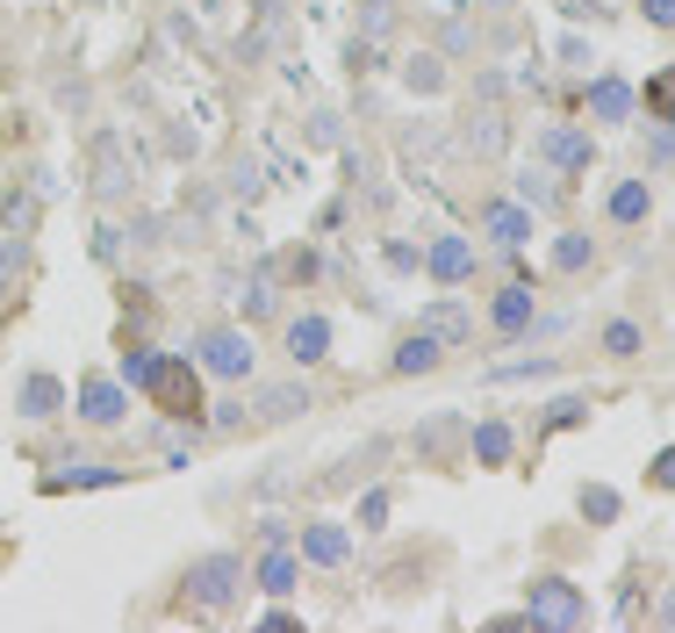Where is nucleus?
Wrapping results in <instances>:
<instances>
[{
    "label": "nucleus",
    "instance_id": "f257e3e1",
    "mask_svg": "<svg viewBox=\"0 0 675 633\" xmlns=\"http://www.w3.org/2000/svg\"><path fill=\"white\" fill-rule=\"evenodd\" d=\"M252 331H238V324H209L202 339H194V368L202 374H216V382H244L252 374Z\"/></svg>",
    "mask_w": 675,
    "mask_h": 633
},
{
    "label": "nucleus",
    "instance_id": "f03ea898",
    "mask_svg": "<svg viewBox=\"0 0 675 633\" xmlns=\"http://www.w3.org/2000/svg\"><path fill=\"white\" fill-rule=\"evenodd\" d=\"M144 396H159V411H165V418H188V425L209 411V403H202V368H194V360H180V353L159 360V374H151Z\"/></svg>",
    "mask_w": 675,
    "mask_h": 633
},
{
    "label": "nucleus",
    "instance_id": "7ed1b4c3",
    "mask_svg": "<svg viewBox=\"0 0 675 633\" xmlns=\"http://www.w3.org/2000/svg\"><path fill=\"white\" fill-rule=\"evenodd\" d=\"M525 620L532 626H554V633H582V626H590V597H582L567 576H540V583H532Z\"/></svg>",
    "mask_w": 675,
    "mask_h": 633
},
{
    "label": "nucleus",
    "instance_id": "20e7f679",
    "mask_svg": "<svg viewBox=\"0 0 675 633\" xmlns=\"http://www.w3.org/2000/svg\"><path fill=\"white\" fill-rule=\"evenodd\" d=\"M244 591V554H202V562L188 569V597L209 612H230Z\"/></svg>",
    "mask_w": 675,
    "mask_h": 633
},
{
    "label": "nucleus",
    "instance_id": "39448f33",
    "mask_svg": "<svg viewBox=\"0 0 675 633\" xmlns=\"http://www.w3.org/2000/svg\"><path fill=\"white\" fill-rule=\"evenodd\" d=\"M130 188H137V165H130L122 130H94V194L101 202H122Z\"/></svg>",
    "mask_w": 675,
    "mask_h": 633
},
{
    "label": "nucleus",
    "instance_id": "423d86ee",
    "mask_svg": "<svg viewBox=\"0 0 675 633\" xmlns=\"http://www.w3.org/2000/svg\"><path fill=\"white\" fill-rule=\"evenodd\" d=\"M80 418L87 425H122V418H130V389H122L115 374H87L80 382Z\"/></svg>",
    "mask_w": 675,
    "mask_h": 633
},
{
    "label": "nucleus",
    "instance_id": "0eeeda50",
    "mask_svg": "<svg viewBox=\"0 0 675 633\" xmlns=\"http://www.w3.org/2000/svg\"><path fill=\"white\" fill-rule=\"evenodd\" d=\"M302 562L345 569V562H352V533H345L338 519H310V525H302Z\"/></svg>",
    "mask_w": 675,
    "mask_h": 633
},
{
    "label": "nucleus",
    "instance_id": "6e6552de",
    "mask_svg": "<svg viewBox=\"0 0 675 633\" xmlns=\"http://www.w3.org/2000/svg\"><path fill=\"white\" fill-rule=\"evenodd\" d=\"M288 360H295V368H316V360H331V316H316V310L288 316Z\"/></svg>",
    "mask_w": 675,
    "mask_h": 633
},
{
    "label": "nucleus",
    "instance_id": "1a4fd4ad",
    "mask_svg": "<svg viewBox=\"0 0 675 633\" xmlns=\"http://www.w3.org/2000/svg\"><path fill=\"white\" fill-rule=\"evenodd\" d=\"M540 152L561 165V173H590V159H596V144H590V130H575V123H554L540 138Z\"/></svg>",
    "mask_w": 675,
    "mask_h": 633
},
{
    "label": "nucleus",
    "instance_id": "9d476101",
    "mask_svg": "<svg viewBox=\"0 0 675 633\" xmlns=\"http://www.w3.org/2000/svg\"><path fill=\"white\" fill-rule=\"evenodd\" d=\"M417 331H432L439 345H467V339H474V316H467V303H460V295H439V303L417 316Z\"/></svg>",
    "mask_w": 675,
    "mask_h": 633
},
{
    "label": "nucleus",
    "instance_id": "9b49d317",
    "mask_svg": "<svg viewBox=\"0 0 675 633\" xmlns=\"http://www.w3.org/2000/svg\"><path fill=\"white\" fill-rule=\"evenodd\" d=\"M633 87H625L618 80V72H596V80H590V115H596V123H633Z\"/></svg>",
    "mask_w": 675,
    "mask_h": 633
},
{
    "label": "nucleus",
    "instance_id": "f8f14e48",
    "mask_svg": "<svg viewBox=\"0 0 675 633\" xmlns=\"http://www.w3.org/2000/svg\"><path fill=\"white\" fill-rule=\"evenodd\" d=\"M460 144H467L474 159H503V152H511V123H503L496 109H474L467 130H460Z\"/></svg>",
    "mask_w": 675,
    "mask_h": 633
},
{
    "label": "nucleus",
    "instance_id": "ddd939ff",
    "mask_svg": "<svg viewBox=\"0 0 675 633\" xmlns=\"http://www.w3.org/2000/svg\"><path fill=\"white\" fill-rule=\"evenodd\" d=\"M482 231L496 238L503 252H517V245L532 238V209H525V202H488V209H482Z\"/></svg>",
    "mask_w": 675,
    "mask_h": 633
},
{
    "label": "nucleus",
    "instance_id": "4468645a",
    "mask_svg": "<svg viewBox=\"0 0 675 633\" xmlns=\"http://www.w3.org/2000/svg\"><path fill=\"white\" fill-rule=\"evenodd\" d=\"M424 267H432L446 289H460V281L474 274V245L467 238H432V252H424Z\"/></svg>",
    "mask_w": 675,
    "mask_h": 633
},
{
    "label": "nucleus",
    "instance_id": "2eb2a0df",
    "mask_svg": "<svg viewBox=\"0 0 675 633\" xmlns=\"http://www.w3.org/2000/svg\"><path fill=\"white\" fill-rule=\"evenodd\" d=\"M14 403H22V418H58L66 411V382H58V374H22Z\"/></svg>",
    "mask_w": 675,
    "mask_h": 633
},
{
    "label": "nucleus",
    "instance_id": "dca6fc26",
    "mask_svg": "<svg viewBox=\"0 0 675 633\" xmlns=\"http://www.w3.org/2000/svg\"><path fill=\"white\" fill-rule=\"evenodd\" d=\"M488 324H496L503 339H517V331H532V289H525V281H511V289H503L496 303H488Z\"/></svg>",
    "mask_w": 675,
    "mask_h": 633
},
{
    "label": "nucleus",
    "instance_id": "f3484780",
    "mask_svg": "<svg viewBox=\"0 0 675 633\" xmlns=\"http://www.w3.org/2000/svg\"><path fill=\"white\" fill-rule=\"evenodd\" d=\"M252 411L266 418V425H281V418L310 411V389H302V382H266V389H259V396H252Z\"/></svg>",
    "mask_w": 675,
    "mask_h": 633
},
{
    "label": "nucleus",
    "instance_id": "a211bd4d",
    "mask_svg": "<svg viewBox=\"0 0 675 633\" xmlns=\"http://www.w3.org/2000/svg\"><path fill=\"white\" fill-rule=\"evenodd\" d=\"M295 576H302V554H288V547H266V554H259V569H252V583H259V591H273V597L295 591Z\"/></svg>",
    "mask_w": 675,
    "mask_h": 633
},
{
    "label": "nucleus",
    "instance_id": "6ab92c4d",
    "mask_svg": "<svg viewBox=\"0 0 675 633\" xmlns=\"http://www.w3.org/2000/svg\"><path fill=\"white\" fill-rule=\"evenodd\" d=\"M439 360H446V345H439L432 331H410V339L395 345V360H389V368H395V374H432Z\"/></svg>",
    "mask_w": 675,
    "mask_h": 633
},
{
    "label": "nucleus",
    "instance_id": "aec40b11",
    "mask_svg": "<svg viewBox=\"0 0 675 633\" xmlns=\"http://www.w3.org/2000/svg\"><path fill=\"white\" fill-rule=\"evenodd\" d=\"M511 446H517V440H511V425H496V418L467 432V454L482 461V469H503V461H511Z\"/></svg>",
    "mask_w": 675,
    "mask_h": 633
},
{
    "label": "nucleus",
    "instance_id": "412c9836",
    "mask_svg": "<svg viewBox=\"0 0 675 633\" xmlns=\"http://www.w3.org/2000/svg\"><path fill=\"white\" fill-rule=\"evenodd\" d=\"M460 440H467V425H460V418H453V411H439V418H432V425H424V432H417V454H432V461H439V454H453V446H460Z\"/></svg>",
    "mask_w": 675,
    "mask_h": 633
},
{
    "label": "nucleus",
    "instance_id": "4be33fe9",
    "mask_svg": "<svg viewBox=\"0 0 675 633\" xmlns=\"http://www.w3.org/2000/svg\"><path fill=\"white\" fill-rule=\"evenodd\" d=\"M109 482H122V469H94V461H72V475H51L43 490H109Z\"/></svg>",
    "mask_w": 675,
    "mask_h": 633
},
{
    "label": "nucleus",
    "instance_id": "5701e85b",
    "mask_svg": "<svg viewBox=\"0 0 675 633\" xmlns=\"http://www.w3.org/2000/svg\"><path fill=\"white\" fill-rule=\"evenodd\" d=\"M647 217V180H618L611 188V223H639Z\"/></svg>",
    "mask_w": 675,
    "mask_h": 633
},
{
    "label": "nucleus",
    "instance_id": "b1692460",
    "mask_svg": "<svg viewBox=\"0 0 675 633\" xmlns=\"http://www.w3.org/2000/svg\"><path fill=\"white\" fill-rule=\"evenodd\" d=\"M403 87H410V94H439V87H446V66H439L432 51H417V58L403 66Z\"/></svg>",
    "mask_w": 675,
    "mask_h": 633
},
{
    "label": "nucleus",
    "instance_id": "393cba45",
    "mask_svg": "<svg viewBox=\"0 0 675 633\" xmlns=\"http://www.w3.org/2000/svg\"><path fill=\"white\" fill-rule=\"evenodd\" d=\"M517 202H525V209H554V202H561L554 173H540V165H525V173H517Z\"/></svg>",
    "mask_w": 675,
    "mask_h": 633
},
{
    "label": "nucleus",
    "instance_id": "a878e982",
    "mask_svg": "<svg viewBox=\"0 0 675 633\" xmlns=\"http://www.w3.org/2000/svg\"><path fill=\"white\" fill-rule=\"evenodd\" d=\"M0 223H8L14 238H29V231H37V194H29V188H14L8 202H0Z\"/></svg>",
    "mask_w": 675,
    "mask_h": 633
},
{
    "label": "nucleus",
    "instance_id": "bb28decb",
    "mask_svg": "<svg viewBox=\"0 0 675 633\" xmlns=\"http://www.w3.org/2000/svg\"><path fill=\"white\" fill-rule=\"evenodd\" d=\"M159 360H165V353H151V345H130V353H122V389H151Z\"/></svg>",
    "mask_w": 675,
    "mask_h": 633
},
{
    "label": "nucleus",
    "instance_id": "cd10ccee",
    "mask_svg": "<svg viewBox=\"0 0 675 633\" xmlns=\"http://www.w3.org/2000/svg\"><path fill=\"white\" fill-rule=\"evenodd\" d=\"M238 303L252 310V316H266V310H273V274H266V267H259V274H244V281H238Z\"/></svg>",
    "mask_w": 675,
    "mask_h": 633
},
{
    "label": "nucleus",
    "instance_id": "c85d7f7f",
    "mask_svg": "<svg viewBox=\"0 0 675 633\" xmlns=\"http://www.w3.org/2000/svg\"><path fill=\"white\" fill-rule=\"evenodd\" d=\"M582 519L611 525V519H618V490H604V482H582Z\"/></svg>",
    "mask_w": 675,
    "mask_h": 633
},
{
    "label": "nucleus",
    "instance_id": "c756f323",
    "mask_svg": "<svg viewBox=\"0 0 675 633\" xmlns=\"http://www.w3.org/2000/svg\"><path fill=\"white\" fill-rule=\"evenodd\" d=\"M554 267H561V274H582V267H590V238H582V231H561Z\"/></svg>",
    "mask_w": 675,
    "mask_h": 633
},
{
    "label": "nucleus",
    "instance_id": "7c9ffc66",
    "mask_svg": "<svg viewBox=\"0 0 675 633\" xmlns=\"http://www.w3.org/2000/svg\"><path fill=\"white\" fill-rule=\"evenodd\" d=\"M647 109H654V123H675V72H662L647 87Z\"/></svg>",
    "mask_w": 675,
    "mask_h": 633
},
{
    "label": "nucleus",
    "instance_id": "2f4dec72",
    "mask_svg": "<svg viewBox=\"0 0 675 633\" xmlns=\"http://www.w3.org/2000/svg\"><path fill=\"white\" fill-rule=\"evenodd\" d=\"M389 525V490H366L360 496V533H381Z\"/></svg>",
    "mask_w": 675,
    "mask_h": 633
},
{
    "label": "nucleus",
    "instance_id": "473e14b6",
    "mask_svg": "<svg viewBox=\"0 0 675 633\" xmlns=\"http://www.w3.org/2000/svg\"><path fill=\"white\" fill-rule=\"evenodd\" d=\"M604 353H639V324H625V316H618V324H604Z\"/></svg>",
    "mask_w": 675,
    "mask_h": 633
},
{
    "label": "nucleus",
    "instance_id": "72a5a7b5",
    "mask_svg": "<svg viewBox=\"0 0 675 633\" xmlns=\"http://www.w3.org/2000/svg\"><path fill=\"white\" fill-rule=\"evenodd\" d=\"M582 418H590V396H561L554 411H546V425L561 432V425H582Z\"/></svg>",
    "mask_w": 675,
    "mask_h": 633
},
{
    "label": "nucleus",
    "instance_id": "f704fd0d",
    "mask_svg": "<svg viewBox=\"0 0 675 633\" xmlns=\"http://www.w3.org/2000/svg\"><path fill=\"white\" fill-rule=\"evenodd\" d=\"M540 374H554V360H517V368H496V382H540Z\"/></svg>",
    "mask_w": 675,
    "mask_h": 633
},
{
    "label": "nucleus",
    "instance_id": "c9c22d12",
    "mask_svg": "<svg viewBox=\"0 0 675 633\" xmlns=\"http://www.w3.org/2000/svg\"><path fill=\"white\" fill-rule=\"evenodd\" d=\"M647 482H654V490H675V446H662V454L647 461Z\"/></svg>",
    "mask_w": 675,
    "mask_h": 633
},
{
    "label": "nucleus",
    "instance_id": "e433bc0d",
    "mask_svg": "<svg viewBox=\"0 0 675 633\" xmlns=\"http://www.w3.org/2000/svg\"><path fill=\"white\" fill-rule=\"evenodd\" d=\"M281 274H288V281H310V274H316V252H288Z\"/></svg>",
    "mask_w": 675,
    "mask_h": 633
},
{
    "label": "nucleus",
    "instance_id": "4c0bfd02",
    "mask_svg": "<svg viewBox=\"0 0 675 633\" xmlns=\"http://www.w3.org/2000/svg\"><path fill=\"white\" fill-rule=\"evenodd\" d=\"M639 8H647L654 29H675V0H639Z\"/></svg>",
    "mask_w": 675,
    "mask_h": 633
},
{
    "label": "nucleus",
    "instance_id": "58836bf2",
    "mask_svg": "<svg viewBox=\"0 0 675 633\" xmlns=\"http://www.w3.org/2000/svg\"><path fill=\"white\" fill-rule=\"evenodd\" d=\"M310 144H338V115H310Z\"/></svg>",
    "mask_w": 675,
    "mask_h": 633
},
{
    "label": "nucleus",
    "instance_id": "ea45409f",
    "mask_svg": "<svg viewBox=\"0 0 675 633\" xmlns=\"http://www.w3.org/2000/svg\"><path fill=\"white\" fill-rule=\"evenodd\" d=\"M14 260H22V245H8V252H0V303H8V274H14Z\"/></svg>",
    "mask_w": 675,
    "mask_h": 633
},
{
    "label": "nucleus",
    "instance_id": "a19ab883",
    "mask_svg": "<svg viewBox=\"0 0 675 633\" xmlns=\"http://www.w3.org/2000/svg\"><path fill=\"white\" fill-rule=\"evenodd\" d=\"M561 14H604V0H561Z\"/></svg>",
    "mask_w": 675,
    "mask_h": 633
},
{
    "label": "nucleus",
    "instance_id": "79ce46f5",
    "mask_svg": "<svg viewBox=\"0 0 675 633\" xmlns=\"http://www.w3.org/2000/svg\"><path fill=\"white\" fill-rule=\"evenodd\" d=\"M662 626H675V591H668V605H662Z\"/></svg>",
    "mask_w": 675,
    "mask_h": 633
}]
</instances>
